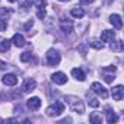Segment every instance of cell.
<instances>
[{
	"label": "cell",
	"mask_w": 124,
	"mask_h": 124,
	"mask_svg": "<svg viewBox=\"0 0 124 124\" xmlns=\"http://www.w3.org/2000/svg\"><path fill=\"white\" fill-rule=\"evenodd\" d=\"M64 101L69 104V107H70V109H72L73 112H78V114H83V112H85V105H83V101H82L79 96L67 95Z\"/></svg>",
	"instance_id": "cell-1"
},
{
	"label": "cell",
	"mask_w": 124,
	"mask_h": 124,
	"mask_svg": "<svg viewBox=\"0 0 124 124\" xmlns=\"http://www.w3.org/2000/svg\"><path fill=\"white\" fill-rule=\"evenodd\" d=\"M63 111H64V104L61 102V101H57V102H54L53 105H50L45 109V114L48 117H57V115H60Z\"/></svg>",
	"instance_id": "cell-2"
},
{
	"label": "cell",
	"mask_w": 124,
	"mask_h": 124,
	"mask_svg": "<svg viewBox=\"0 0 124 124\" xmlns=\"http://www.w3.org/2000/svg\"><path fill=\"white\" fill-rule=\"evenodd\" d=\"M47 63H48V66H57L58 63H60V53L57 51V50H54V48H51V50H48L47 51Z\"/></svg>",
	"instance_id": "cell-3"
},
{
	"label": "cell",
	"mask_w": 124,
	"mask_h": 124,
	"mask_svg": "<svg viewBox=\"0 0 124 124\" xmlns=\"http://www.w3.org/2000/svg\"><path fill=\"white\" fill-rule=\"evenodd\" d=\"M91 89H92L93 93H96V95L101 96L102 99H107V98H108V91H107V88L102 86L99 82H93V83L91 85Z\"/></svg>",
	"instance_id": "cell-4"
},
{
	"label": "cell",
	"mask_w": 124,
	"mask_h": 124,
	"mask_svg": "<svg viewBox=\"0 0 124 124\" xmlns=\"http://www.w3.org/2000/svg\"><path fill=\"white\" fill-rule=\"evenodd\" d=\"M115 66H109V67H104V69H101V75H102V78H104V80L107 82V83H112V80L115 79L114 78V73H115Z\"/></svg>",
	"instance_id": "cell-5"
},
{
	"label": "cell",
	"mask_w": 124,
	"mask_h": 124,
	"mask_svg": "<svg viewBox=\"0 0 124 124\" xmlns=\"http://www.w3.org/2000/svg\"><path fill=\"white\" fill-rule=\"evenodd\" d=\"M60 28H61V31H63L64 34H72L73 31H75V23H73V21L72 19H61L60 21Z\"/></svg>",
	"instance_id": "cell-6"
},
{
	"label": "cell",
	"mask_w": 124,
	"mask_h": 124,
	"mask_svg": "<svg viewBox=\"0 0 124 124\" xmlns=\"http://www.w3.org/2000/svg\"><path fill=\"white\" fill-rule=\"evenodd\" d=\"M45 6H47V0H37V2H35L37 16H38V19H41V21L45 18Z\"/></svg>",
	"instance_id": "cell-7"
},
{
	"label": "cell",
	"mask_w": 124,
	"mask_h": 124,
	"mask_svg": "<svg viewBox=\"0 0 124 124\" xmlns=\"http://www.w3.org/2000/svg\"><path fill=\"white\" fill-rule=\"evenodd\" d=\"M35 86H37V82L34 79H25L22 86H21V89H22L23 93H28V92H32L35 89Z\"/></svg>",
	"instance_id": "cell-8"
},
{
	"label": "cell",
	"mask_w": 124,
	"mask_h": 124,
	"mask_svg": "<svg viewBox=\"0 0 124 124\" xmlns=\"http://www.w3.org/2000/svg\"><path fill=\"white\" fill-rule=\"evenodd\" d=\"M51 80L54 83H57V85H64L67 82V76L63 72H55V73L51 75Z\"/></svg>",
	"instance_id": "cell-9"
},
{
	"label": "cell",
	"mask_w": 124,
	"mask_h": 124,
	"mask_svg": "<svg viewBox=\"0 0 124 124\" xmlns=\"http://www.w3.org/2000/svg\"><path fill=\"white\" fill-rule=\"evenodd\" d=\"M2 82H3V85H6V86H15V85L18 83V76L13 75V73H8V75H5V76L2 78Z\"/></svg>",
	"instance_id": "cell-10"
},
{
	"label": "cell",
	"mask_w": 124,
	"mask_h": 124,
	"mask_svg": "<svg viewBox=\"0 0 124 124\" xmlns=\"http://www.w3.org/2000/svg\"><path fill=\"white\" fill-rule=\"evenodd\" d=\"M26 107H28L31 111H37V109H39V107H41V99H39L38 96H32V98H29V99L26 101Z\"/></svg>",
	"instance_id": "cell-11"
},
{
	"label": "cell",
	"mask_w": 124,
	"mask_h": 124,
	"mask_svg": "<svg viewBox=\"0 0 124 124\" xmlns=\"http://www.w3.org/2000/svg\"><path fill=\"white\" fill-rule=\"evenodd\" d=\"M109 23H111V25H112L115 29H121V26H123L121 16H120V15H117V13L111 15V16H109Z\"/></svg>",
	"instance_id": "cell-12"
},
{
	"label": "cell",
	"mask_w": 124,
	"mask_h": 124,
	"mask_svg": "<svg viewBox=\"0 0 124 124\" xmlns=\"http://www.w3.org/2000/svg\"><path fill=\"white\" fill-rule=\"evenodd\" d=\"M112 98L115 101H121L124 98V88L121 85H117L115 88H112Z\"/></svg>",
	"instance_id": "cell-13"
},
{
	"label": "cell",
	"mask_w": 124,
	"mask_h": 124,
	"mask_svg": "<svg viewBox=\"0 0 124 124\" xmlns=\"http://www.w3.org/2000/svg\"><path fill=\"white\" fill-rule=\"evenodd\" d=\"M115 38V34L114 31H109V29H105L102 34H101V41L102 42H112Z\"/></svg>",
	"instance_id": "cell-14"
},
{
	"label": "cell",
	"mask_w": 124,
	"mask_h": 124,
	"mask_svg": "<svg viewBox=\"0 0 124 124\" xmlns=\"http://www.w3.org/2000/svg\"><path fill=\"white\" fill-rule=\"evenodd\" d=\"M72 76H73L76 80H79V82H83V80L86 79V75H85V72H83L82 69H79V67H75V69H72Z\"/></svg>",
	"instance_id": "cell-15"
},
{
	"label": "cell",
	"mask_w": 124,
	"mask_h": 124,
	"mask_svg": "<svg viewBox=\"0 0 124 124\" xmlns=\"http://www.w3.org/2000/svg\"><path fill=\"white\" fill-rule=\"evenodd\" d=\"M107 121L109 123V124H114V123H117V120H118V117H117V114L114 112V109H111V108H107Z\"/></svg>",
	"instance_id": "cell-16"
},
{
	"label": "cell",
	"mask_w": 124,
	"mask_h": 124,
	"mask_svg": "<svg viewBox=\"0 0 124 124\" xmlns=\"http://www.w3.org/2000/svg\"><path fill=\"white\" fill-rule=\"evenodd\" d=\"M12 42H13L16 47H23V45H25V38H23V35H21V34H15L13 38H12Z\"/></svg>",
	"instance_id": "cell-17"
},
{
	"label": "cell",
	"mask_w": 124,
	"mask_h": 124,
	"mask_svg": "<svg viewBox=\"0 0 124 124\" xmlns=\"http://www.w3.org/2000/svg\"><path fill=\"white\" fill-rule=\"evenodd\" d=\"M86 98H88V104H89L91 107H93V108H98V107H99V101L92 95V92H88V93H86Z\"/></svg>",
	"instance_id": "cell-18"
},
{
	"label": "cell",
	"mask_w": 124,
	"mask_h": 124,
	"mask_svg": "<svg viewBox=\"0 0 124 124\" xmlns=\"http://www.w3.org/2000/svg\"><path fill=\"white\" fill-rule=\"evenodd\" d=\"M70 15H72L73 18L80 19V18H83V16H85V10H83L82 8H73V9L70 10Z\"/></svg>",
	"instance_id": "cell-19"
},
{
	"label": "cell",
	"mask_w": 124,
	"mask_h": 124,
	"mask_svg": "<svg viewBox=\"0 0 124 124\" xmlns=\"http://www.w3.org/2000/svg\"><path fill=\"white\" fill-rule=\"evenodd\" d=\"M10 44H12V41L2 39V41H0V53H8L10 50Z\"/></svg>",
	"instance_id": "cell-20"
},
{
	"label": "cell",
	"mask_w": 124,
	"mask_h": 124,
	"mask_svg": "<svg viewBox=\"0 0 124 124\" xmlns=\"http://www.w3.org/2000/svg\"><path fill=\"white\" fill-rule=\"evenodd\" d=\"M21 61H23V63H28V61H34L35 63V58H34V54L26 51V53H22L21 54Z\"/></svg>",
	"instance_id": "cell-21"
},
{
	"label": "cell",
	"mask_w": 124,
	"mask_h": 124,
	"mask_svg": "<svg viewBox=\"0 0 124 124\" xmlns=\"http://www.w3.org/2000/svg\"><path fill=\"white\" fill-rule=\"evenodd\" d=\"M89 121H91L92 124H101V123H102V117H101L98 112H92V114L89 115Z\"/></svg>",
	"instance_id": "cell-22"
},
{
	"label": "cell",
	"mask_w": 124,
	"mask_h": 124,
	"mask_svg": "<svg viewBox=\"0 0 124 124\" xmlns=\"http://www.w3.org/2000/svg\"><path fill=\"white\" fill-rule=\"evenodd\" d=\"M34 3V0H19V6L23 9V10H28Z\"/></svg>",
	"instance_id": "cell-23"
},
{
	"label": "cell",
	"mask_w": 124,
	"mask_h": 124,
	"mask_svg": "<svg viewBox=\"0 0 124 124\" xmlns=\"http://www.w3.org/2000/svg\"><path fill=\"white\" fill-rule=\"evenodd\" d=\"M89 45H91V47H93L95 50H102V48H104V44H102L101 41H96V39L91 41V42H89Z\"/></svg>",
	"instance_id": "cell-24"
},
{
	"label": "cell",
	"mask_w": 124,
	"mask_h": 124,
	"mask_svg": "<svg viewBox=\"0 0 124 124\" xmlns=\"http://www.w3.org/2000/svg\"><path fill=\"white\" fill-rule=\"evenodd\" d=\"M32 25H34V21L31 19V21H28V22L25 23V26H23V29H25V31H28V29H31V28H32Z\"/></svg>",
	"instance_id": "cell-25"
},
{
	"label": "cell",
	"mask_w": 124,
	"mask_h": 124,
	"mask_svg": "<svg viewBox=\"0 0 124 124\" xmlns=\"http://www.w3.org/2000/svg\"><path fill=\"white\" fill-rule=\"evenodd\" d=\"M6 29V21L5 19H0V32H3Z\"/></svg>",
	"instance_id": "cell-26"
},
{
	"label": "cell",
	"mask_w": 124,
	"mask_h": 124,
	"mask_svg": "<svg viewBox=\"0 0 124 124\" xmlns=\"http://www.w3.org/2000/svg\"><path fill=\"white\" fill-rule=\"evenodd\" d=\"M0 13H2V15H5V16H9V15L12 13V10H6L5 8H2V9H0Z\"/></svg>",
	"instance_id": "cell-27"
},
{
	"label": "cell",
	"mask_w": 124,
	"mask_h": 124,
	"mask_svg": "<svg viewBox=\"0 0 124 124\" xmlns=\"http://www.w3.org/2000/svg\"><path fill=\"white\" fill-rule=\"evenodd\" d=\"M6 69H8V64L5 63V61L0 60V72H3V70H6Z\"/></svg>",
	"instance_id": "cell-28"
},
{
	"label": "cell",
	"mask_w": 124,
	"mask_h": 124,
	"mask_svg": "<svg viewBox=\"0 0 124 124\" xmlns=\"http://www.w3.org/2000/svg\"><path fill=\"white\" fill-rule=\"evenodd\" d=\"M95 0H80V3L82 5H91V3H93Z\"/></svg>",
	"instance_id": "cell-29"
},
{
	"label": "cell",
	"mask_w": 124,
	"mask_h": 124,
	"mask_svg": "<svg viewBox=\"0 0 124 124\" xmlns=\"http://www.w3.org/2000/svg\"><path fill=\"white\" fill-rule=\"evenodd\" d=\"M8 2H10V3H15V2H16V0H8Z\"/></svg>",
	"instance_id": "cell-30"
},
{
	"label": "cell",
	"mask_w": 124,
	"mask_h": 124,
	"mask_svg": "<svg viewBox=\"0 0 124 124\" xmlns=\"http://www.w3.org/2000/svg\"><path fill=\"white\" fill-rule=\"evenodd\" d=\"M58 2H70V0H58Z\"/></svg>",
	"instance_id": "cell-31"
},
{
	"label": "cell",
	"mask_w": 124,
	"mask_h": 124,
	"mask_svg": "<svg viewBox=\"0 0 124 124\" xmlns=\"http://www.w3.org/2000/svg\"><path fill=\"white\" fill-rule=\"evenodd\" d=\"M0 121H2V120H0Z\"/></svg>",
	"instance_id": "cell-32"
}]
</instances>
